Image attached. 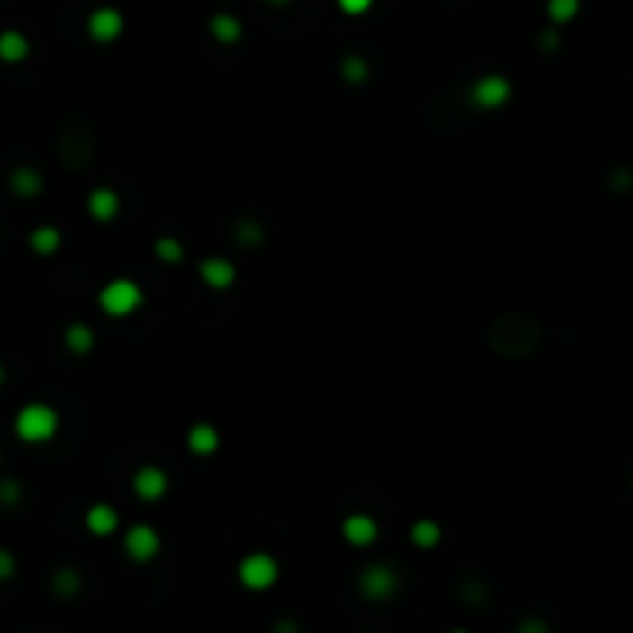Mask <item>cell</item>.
Segmentation results:
<instances>
[{
  "mask_svg": "<svg viewBox=\"0 0 633 633\" xmlns=\"http://www.w3.org/2000/svg\"><path fill=\"white\" fill-rule=\"evenodd\" d=\"M411 541L417 547H423V550H430V547H436L442 541V529H439V522L433 520H417L411 525Z\"/></svg>",
  "mask_w": 633,
  "mask_h": 633,
  "instance_id": "cb8c5ba5",
  "label": "cell"
},
{
  "mask_svg": "<svg viewBox=\"0 0 633 633\" xmlns=\"http://www.w3.org/2000/svg\"><path fill=\"white\" fill-rule=\"evenodd\" d=\"M13 427H16V436L23 439V442L41 445L56 436V430H59V414H56V408L47 405V402H28L25 408H19Z\"/></svg>",
  "mask_w": 633,
  "mask_h": 633,
  "instance_id": "3957f363",
  "label": "cell"
},
{
  "mask_svg": "<svg viewBox=\"0 0 633 633\" xmlns=\"http://www.w3.org/2000/svg\"><path fill=\"white\" fill-rule=\"evenodd\" d=\"M167 485H170V479L161 466H142V470L133 473V492H136V498H142V501L164 498V494H167Z\"/></svg>",
  "mask_w": 633,
  "mask_h": 633,
  "instance_id": "8fae6325",
  "label": "cell"
},
{
  "mask_svg": "<svg viewBox=\"0 0 633 633\" xmlns=\"http://www.w3.org/2000/svg\"><path fill=\"white\" fill-rule=\"evenodd\" d=\"M578 10H581V0H547V16L556 25L572 23V19L578 16Z\"/></svg>",
  "mask_w": 633,
  "mask_h": 633,
  "instance_id": "484cf974",
  "label": "cell"
},
{
  "mask_svg": "<svg viewBox=\"0 0 633 633\" xmlns=\"http://www.w3.org/2000/svg\"><path fill=\"white\" fill-rule=\"evenodd\" d=\"M28 244H32L34 254L50 257V254H56V250H59L62 232L56 226H38V229H32V235H28Z\"/></svg>",
  "mask_w": 633,
  "mask_h": 633,
  "instance_id": "ffe728a7",
  "label": "cell"
},
{
  "mask_svg": "<svg viewBox=\"0 0 633 633\" xmlns=\"http://www.w3.org/2000/svg\"><path fill=\"white\" fill-rule=\"evenodd\" d=\"M185 445H189V451H195L201 457L213 455V451L220 448V430L213 427V423H192L189 433H185Z\"/></svg>",
  "mask_w": 633,
  "mask_h": 633,
  "instance_id": "5bb4252c",
  "label": "cell"
},
{
  "mask_svg": "<svg viewBox=\"0 0 633 633\" xmlns=\"http://www.w3.org/2000/svg\"><path fill=\"white\" fill-rule=\"evenodd\" d=\"M56 152L66 161V167L81 170L84 164H90L93 152H96V140H93V127L84 118H71L62 124L59 140H56Z\"/></svg>",
  "mask_w": 633,
  "mask_h": 633,
  "instance_id": "7a4b0ae2",
  "label": "cell"
},
{
  "mask_svg": "<svg viewBox=\"0 0 633 633\" xmlns=\"http://www.w3.org/2000/svg\"><path fill=\"white\" fill-rule=\"evenodd\" d=\"M142 300H146V294L133 278H114L99 291V306H103L105 315H114V319L133 315L142 306Z\"/></svg>",
  "mask_w": 633,
  "mask_h": 633,
  "instance_id": "277c9868",
  "label": "cell"
},
{
  "mask_svg": "<svg viewBox=\"0 0 633 633\" xmlns=\"http://www.w3.org/2000/svg\"><path fill=\"white\" fill-rule=\"evenodd\" d=\"M510 93H513V87H510V81L503 75H485L479 81H473L470 87V96L479 109H501L510 99Z\"/></svg>",
  "mask_w": 633,
  "mask_h": 633,
  "instance_id": "9c48e42d",
  "label": "cell"
},
{
  "mask_svg": "<svg viewBox=\"0 0 633 633\" xmlns=\"http://www.w3.org/2000/svg\"><path fill=\"white\" fill-rule=\"evenodd\" d=\"M358 590H362L368 600H390L395 590H399V574H395L393 565L374 563L358 574Z\"/></svg>",
  "mask_w": 633,
  "mask_h": 633,
  "instance_id": "8992f818",
  "label": "cell"
},
{
  "mask_svg": "<svg viewBox=\"0 0 633 633\" xmlns=\"http://www.w3.org/2000/svg\"><path fill=\"white\" fill-rule=\"evenodd\" d=\"M343 538L352 547H371L377 541V522L368 513H352L343 520Z\"/></svg>",
  "mask_w": 633,
  "mask_h": 633,
  "instance_id": "4fadbf2b",
  "label": "cell"
},
{
  "mask_svg": "<svg viewBox=\"0 0 633 633\" xmlns=\"http://www.w3.org/2000/svg\"><path fill=\"white\" fill-rule=\"evenodd\" d=\"M28 53H32V44H28L23 32H16V28L0 32V59L10 62V66H19V62L28 59Z\"/></svg>",
  "mask_w": 633,
  "mask_h": 633,
  "instance_id": "9a60e30c",
  "label": "cell"
},
{
  "mask_svg": "<svg viewBox=\"0 0 633 633\" xmlns=\"http://www.w3.org/2000/svg\"><path fill=\"white\" fill-rule=\"evenodd\" d=\"M239 581L248 590H269L278 581V563L272 553H248L239 563Z\"/></svg>",
  "mask_w": 633,
  "mask_h": 633,
  "instance_id": "5b68a950",
  "label": "cell"
},
{
  "mask_svg": "<svg viewBox=\"0 0 633 633\" xmlns=\"http://www.w3.org/2000/svg\"><path fill=\"white\" fill-rule=\"evenodd\" d=\"M544 328L535 315L529 312H498L485 328V343L503 358H529L531 352L541 347Z\"/></svg>",
  "mask_w": 633,
  "mask_h": 633,
  "instance_id": "6da1fadb",
  "label": "cell"
},
{
  "mask_svg": "<svg viewBox=\"0 0 633 633\" xmlns=\"http://www.w3.org/2000/svg\"><path fill=\"white\" fill-rule=\"evenodd\" d=\"M541 47L544 50H559V34L556 32H544L541 34Z\"/></svg>",
  "mask_w": 633,
  "mask_h": 633,
  "instance_id": "f546056e",
  "label": "cell"
},
{
  "mask_svg": "<svg viewBox=\"0 0 633 633\" xmlns=\"http://www.w3.org/2000/svg\"><path fill=\"white\" fill-rule=\"evenodd\" d=\"M87 213L99 222H112L121 213V195L114 189H109V185H99L87 198Z\"/></svg>",
  "mask_w": 633,
  "mask_h": 633,
  "instance_id": "7c38bea8",
  "label": "cell"
},
{
  "mask_svg": "<svg viewBox=\"0 0 633 633\" xmlns=\"http://www.w3.org/2000/svg\"><path fill=\"white\" fill-rule=\"evenodd\" d=\"M232 235H235V241H239L241 248H248V250L260 248V244L266 241V229L257 220H239L232 226Z\"/></svg>",
  "mask_w": 633,
  "mask_h": 633,
  "instance_id": "7402d4cb",
  "label": "cell"
},
{
  "mask_svg": "<svg viewBox=\"0 0 633 633\" xmlns=\"http://www.w3.org/2000/svg\"><path fill=\"white\" fill-rule=\"evenodd\" d=\"M84 522H87V529L96 538H109L118 529V513H114V507H109V503H93L87 516H84Z\"/></svg>",
  "mask_w": 633,
  "mask_h": 633,
  "instance_id": "e0dca14e",
  "label": "cell"
},
{
  "mask_svg": "<svg viewBox=\"0 0 633 633\" xmlns=\"http://www.w3.org/2000/svg\"><path fill=\"white\" fill-rule=\"evenodd\" d=\"M0 384H4V365H0Z\"/></svg>",
  "mask_w": 633,
  "mask_h": 633,
  "instance_id": "d6a6232c",
  "label": "cell"
},
{
  "mask_svg": "<svg viewBox=\"0 0 633 633\" xmlns=\"http://www.w3.org/2000/svg\"><path fill=\"white\" fill-rule=\"evenodd\" d=\"M211 34H213V41H220L222 47H232V44H239L241 41L244 28H241L239 19L232 16V13H217V16L211 19Z\"/></svg>",
  "mask_w": 633,
  "mask_h": 633,
  "instance_id": "ac0fdd59",
  "label": "cell"
},
{
  "mask_svg": "<svg viewBox=\"0 0 633 633\" xmlns=\"http://www.w3.org/2000/svg\"><path fill=\"white\" fill-rule=\"evenodd\" d=\"M10 192L16 198H38L44 192V176L34 167H19L10 174Z\"/></svg>",
  "mask_w": 633,
  "mask_h": 633,
  "instance_id": "2e32d148",
  "label": "cell"
},
{
  "mask_svg": "<svg viewBox=\"0 0 633 633\" xmlns=\"http://www.w3.org/2000/svg\"><path fill=\"white\" fill-rule=\"evenodd\" d=\"M158 550H161V535H158L152 525L140 522L124 535V553L133 563H149V559L158 556Z\"/></svg>",
  "mask_w": 633,
  "mask_h": 633,
  "instance_id": "52a82bcc",
  "label": "cell"
},
{
  "mask_svg": "<svg viewBox=\"0 0 633 633\" xmlns=\"http://www.w3.org/2000/svg\"><path fill=\"white\" fill-rule=\"evenodd\" d=\"M340 75H343V81L347 84H365L368 81V75H371V66H368V59H365L362 53H347L340 59Z\"/></svg>",
  "mask_w": 633,
  "mask_h": 633,
  "instance_id": "44dd1931",
  "label": "cell"
},
{
  "mask_svg": "<svg viewBox=\"0 0 633 633\" xmlns=\"http://www.w3.org/2000/svg\"><path fill=\"white\" fill-rule=\"evenodd\" d=\"M81 587H84V578L77 574V568H71V565L56 568V574H53L56 596H75V593H81Z\"/></svg>",
  "mask_w": 633,
  "mask_h": 633,
  "instance_id": "603a6c76",
  "label": "cell"
},
{
  "mask_svg": "<svg viewBox=\"0 0 633 633\" xmlns=\"http://www.w3.org/2000/svg\"><path fill=\"white\" fill-rule=\"evenodd\" d=\"M16 574V556L6 547H0V581H10Z\"/></svg>",
  "mask_w": 633,
  "mask_h": 633,
  "instance_id": "83f0119b",
  "label": "cell"
},
{
  "mask_svg": "<svg viewBox=\"0 0 633 633\" xmlns=\"http://www.w3.org/2000/svg\"><path fill=\"white\" fill-rule=\"evenodd\" d=\"M198 276H201V282L207 287H213V291H229V287L235 285V278H239V269H235V263L226 260V257H207V260H201L198 266Z\"/></svg>",
  "mask_w": 633,
  "mask_h": 633,
  "instance_id": "30bf717a",
  "label": "cell"
},
{
  "mask_svg": "<svg viewBox=\"0 0 633 633\" xmlns=\"http://www.w3.org/2000/svg\"><path fill=\"white\" fill-rule=\"evenodd\" d=\"M529 630H547L541 621H529V624H522V633H529Z\"/></svg>",
  "mask_w": 633,
  "mask_h": 633,
  "instance_id": "4dcf8cb0",
  "label": "cell"
},
{
  "mask_svg": "<svg viewBox=\"0 0 633 633\" xmlns=\"http://www.w3.org/2000/svg\"><path fill=\"white\" fill-rule=\"evenodd\" d=\"M124 32V13L114 10V6H96L87 19V34L96 44H112Z\"/></svg>",
  "mask_w": 633,
  "mask_h": 633,
  "instance_id": "ba28073f",
  "label": "cell"
},
{
  "mask_svg": "<svg viewBox=\"0 0 633 633\" xmlns=\"http://www.w3.org/2000/svg\"><path fill=\"white\" fill-rule=\"evenodd\" d=\"M337 4H340V10L349 13V16H362V13L371 10L374 0H337Z\"/></svg>",
  "mask_w": 633,
  "mask_h": 633,
  "instance_id": "f1b7e54d",
  "label": "cell"
},
{
  "mask_svg": "<svg viewBox=\"0 0 633 633\" xmlns=\"http://www.w3.org/2000/svg\"><path fill=\"white\" fill-rule=\"evenodd\" d=\"M19 501H23V482L4 476L0 479V507H16Z\"/></svg>",
  "mask_w": 633,
  "mask_h": 633,
  "instance_id": "4316f807",
  "label": "cell"
},
{
  "mask_svg": "<svg viewBox=\"0 0 633 633\" xmlns=\"http://www.w3.org/2000/svg\"><path fill=\"white\" fill-rule=\"evenodd\" d=\"M62 340H66V349L75 352V356H87V352L96 347V334H93V328L84 325V321L68 325L66 334H62Z\"/></svg>",
  "mask_w": 633,
  "mask_h": 633,
  "instance_id": "d6986e66",
  "label": "cell"
},
{
  "mask_svg": "<svg viewBox=\"0 0 633 633\" xmlns=\"http://www.w3.org/2000/svg\"><path fill=\"white\" fill-rule=\"evenodd\" d=\"M183 254H185L183 241L174 239V235H161V239L155 241V257H158L161 263L176 266V263H183Z\"/></svg>",
  "mask_w": 633,
  "mask_h": 633,
  "instance_id": "d4e9b609",
  "label": "cell"
},
{
  "mask_svg": "<svg viewBox=\"0 0 633 633\" xmlns=\"http://www.w3.org/2000/svg\"><path fill=\"white\" fill-rule=\"evenodd\" d=\"M266 4H269V6H287L291 0H266Z\"/></svg>",
  "mask_w": 633,
  "mask_h": 633,
  "instance_id": "1f68e13d",
  "label": "cell"
}]
</instances>
